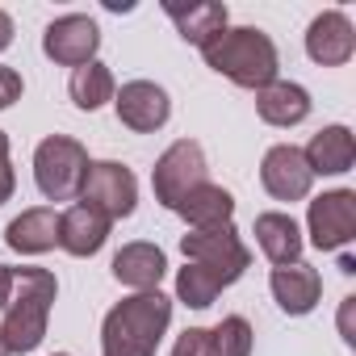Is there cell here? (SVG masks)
<instances>
[{"label":"cell","mask_w":356,"mask_h":356,"mask_svg":"<svg viewBox=\"0 0 356 356\" xmlns=\"http://www.w3.org/2000/svg\"><path fill=\"white\" fill-rule=\"evenodd\" d=\"M202 59H206V67H214L231 84L252 88V92H260L273 80H281L277 42L264 30H256V26H227L222 34H214L202 47Z\"/></svg>","instance_id":"obj_1"},{"label":"cell","mask_w":356,"mask_h":356,"mask_svg":"<svg viewBox=\"0 0 356 356\" xmlns=\"http://www.w3.org/2000/svg\"><path fill=\"white\" fill-rule=\"evenodd\" d=\"M59 298V281L51 268H13V298L5 306V323H0V339H5L9 356H26L47 339L51 310Z\"/></svg>","instance_id":"obj_2"},{"label":"cell","mask_w":356,"mask_h":356,"mask_svg":"<svg viewBox=\"0 0 356 356\" xmlns=\"http://www.w3.org/2000/svg\"><path fill=\"white\" fill-rule=\"evenodd\" d=\"M168 327H172L168 293H159V289L130 293L101 323V356H155Z\"/></svg>","instance_id":"obj_3"},{"label":"cell","mask_w":356,"mask_h":356,"mask_svg":"<svg viewBox=\"0 0 356 356\" xmlns=\"http://www.w3.org/2000/svg\"><path fill=\"white\" fill-rule=\"evenodd\" d=\"M88 172V147L72 134H51L34 151V185L47 202H72L80 197Z\"/></svg>","instance_id":"obj_4"},{"label":"cell","mask_w":356,"mask_h":356,"mask_svg":"<svg viewBox=\"0 0 356 356\" xmlns=\"http://www.w3.org/2000/svg\"><path fill=\"white\" fill-rule=\"evenodd\" d=\"M210 181V163H206V151L202 143L193 138H176L151 168V189H155V202L176 210L197 185Z\"/></svg>","instance_id":"obj_5"},{"label":"cell","mask_w":356,"mask_h":356,"mask_svg":"<svg viewBox=\"0 0 356 356\" xmlns=\"http://www.w3.org/2000/svg\"><path fill=\"white\" fill-rule=\"evenodd\" d=\"M181 252H185L189 264H202L206 273H214L222 289L235 285L248 273V264H252V252H248V243L239 239V231L231 222L227 227H210V231L181 235Z\"/></svg>","instance_id":"obj_6"},{"label":"cell","mask_w":356,"mask_h":356,"mask_svg":"<svg viewBox=\"0 0 356 356\" xmlns=\"http://www.w3.org/2000/svg\"><path fill=\"white\" fill-rule=\"evenodd\" d=\"M80 202L97 206L109 222L130 218L138 210V181L134 172L118 159H88L84 172V185H80Z\"/></svg>","instance_id":"obj_7"},{"label":"cell","mask_w":356,"mask_h":356,"mask_svg":"<svg viewBox=\"0 0 356 356\" xmlns=\"http://www.w3.org/2000/svg\"><path fill=\"white\" fill-rule=\"evenodd\" d=\"M306 231L318 252H343L356 239V193L352 189L318 193L306 210Z\"/></svg>","instance_id":"obj_8"},{"label":"cell","mask_w":356,"mask_h":356,"mask_svg":"<svg viewBox=\"0 0 356 356\" xmlns=\"http://www.w3.org/2000/svg\"><path fill=\"white\" fill-rule=\"evenodd\" d=\"M97 51H101V26L88 13H63L42 34V55L59 67H72V72L92 63Z\"/></svg>","instance_id":"obj_9"},{"label":"cell","mask_w":356,"mask_h":356,"mask_svg":"<svg viewBox=\"0 0 356 356\" xmlns=\"http://www.w3.org/2000/svg\"><path fill=\"white\" fill-rule=\"evenodd\" d=\"M113 109H118V122L134 134H155L168 126L172 118V97L155 84V80H130L113 92Z\"/></svg>","instance_id":"obj_10"},{"label":"cell","mask_w":356,"mask_h":356,"mask_svg":"<svg viewBox=\"0 0 356 356\" xmlns=\"http://www.w3.org/2000/svg\"><path fill=\"white\" fill-rule=\"evenodd\" d=\"M260 185L273 202H302L310 197V185H314V176L302 159V147L293 143H277L264 151L260 159Z\"/></svg>","instance_id":"obj_11"},{"label":"cell","mask_w":356,"mask_h":356,"mask_svg":"<svg viewBox=\"0 0 356 356\" xmlns=\"http://www.w3.org/2000/svg\"><path fill=\"white\" fill-rule=\"evenodd\" d=\"M306 55L318 67H343L356 55V30H352L348 13H339V9L318 13L306 30Z\"/></svg>","instance_id":"obj_12"},{"label":"cell","mask_w":356,"mask_h":356,"mask_svg":"<svg viewBox=\"0 0 356 356\" xmlns=\"http://www.w3.org/2000/svg\"><path fill=\"white\" fill-rule=\"evenodd\" d=\"M109 273H113L118 285H126V289H134V293H151V289H159V281H163V273H168V256H163L155 243L134 239V243H122V248L113 252Z\"/></svg>","instance_id":"obj_13"},{"label":"cell","mask_w":356,"mask_h":356,"mask_svg":"<svg viewBox=\"0 0 356 356\" xmlns=\"http://www.w3.org/2000/svg\"><path fill=\"white\" fill-rule=\"evenodd\" d=\"M109 227H113V222H109L97 206L76 202L72 210L59 214V248H63L67 256H76V260H88V256H97V252L105 248Z\"/></svg>","instance_id":"obj_14"},{"label":"cell","mask_w":356,"mask_h":356,"mask_svg":"<svg viewBox=\"0 0 356 356\" xmlns=\"http://www.w3.org/2000/svg\"><path fill=\"white\" fill-rule=\"evenodd\" d=\"M268 289H273L277 306H281L285 314H293V318L310 314V310L323 302V277H318V268H310L306 260L285 264V268H273Z\"/></svg>","instance_id":"obj_15"},{"label":"cell","mask_w":356,"mask_h":356,"mask_svg":"<svg viewBox=\"0 0 356 356\" xmlns=\"http://www.w3.org/2000/svg\"><path fill=\"white\" fill-rule=\"evenodd\" d=\"M5 243L17 256H47L59 248V210L55 206H30L5 227Z\"/></svg>","instance_id":"obj_16"},{"label":"cell","mask_w":356,"mask_h":356,"mask_svg":"<svg viewBox=\"0 0 356 356\" xmlns=\"http://www.w3.org/2000/svg\"><path fill=\"white\" fill-rule=\"evenodd\" d=\"M302 159H306V168H310V176H343V172H352V163H356V138H352V130L348 126H323L306 147H302Z\"/></svg>","instance_id":"obj_17"},{"label":"cell","mask_w":356,"mask_h":356,"mask_svg":"<svg viewBox=\"0 0 356 356\" xmlns=\"http://www.w3.org/2000/svg\"><path fill=\"white\" fill-rule=\"evenodd\" d=\"M256 243L260 252L268 256V264L285 268V264H298L302 252H306V239H302V227L293 222V214H281V210H264L256 214Z\"/></svg>","instance_id":"obj_18"},{"label":"cell","mask_w":356,"mask_h":356,"mask_svg":"<svg viewBox=\"0 0 356 356\" xmlns=\"http://www.w3.org/2000/svg\"><path fill=\"white\" fill-rule=\"evenodd\" d=\"M310 92L302 88V84H293V80H273L268 88H260L256 92V113H260V122H268V126H277V130H289V126H302L306 118H310Z\"/></svg>","instance_id":"obj_19"},{"label":"cell","mask_w":356,"mask_h":356,"mask_svg":"<svg viewBox=\"0 0 356 356\" xmlns=\"http://www.w3.org/2000/svg\"><path fill=\"white\" fill-rule=\"evenodd\" d=\"M163 13L176 22V30H181L185 42L193 47H206L214 34H222L231 26V13L222 0H189V5H176V0H168Z\"/></svg>","instance_id":"obj_20"},{"label":"cell","mask_w":356,"mask_h":356,"mask_svg":"<svg viewBox=\"0 0 356 356\" xmlns=\"http://www.w3.org/2000/svg\"><path fill=\"white\" fill-rule=\"evenodd\" d=\"M176 214H181L193 231H210V227H227L235 218V197L222 189V185H197L181 206H176Z\"/></svg>","instance_id":"obj_21"},{"label":"cell","mask_w":356,"mask_h":356,"mask_svg":"<svg viewBox=\"0 0 356 356\" xmlns=\"http://www.w3.org/2000/svg\"><path fill=\"white\" fill-rule=\"evenodd\" d=\"M67 92H72L76 109H84V113H97L101 105H109V101H113V92H118V80H113V72H109L101 59H92V63H84V67H76V72H72V80H67Z\"/></svg>","instance_id":"obj_22"},{"label":"cell","mask_w":356,"mask_h":356,"mask_svg":"<svg viewBox=\"0 0 356 356\" xmlns=\"http://www.w3.org/2000/svg\"><path fill=\"white\" fill-rule=\"evenodd\" d=\"M218 293H222L218 277L206 273L202 264H189V260H185V268L176 273V302H185V306H193V310H206V306H214Z\"/></svg>","instance_id":"obj_23"},{"label":"cell","mask_w":356,"mask_h":356,"mask_svg":"<svg viewBox=\"0 0 356 356\" xmlns=\"http://www.w3.org/2000/svg\"><path fill=\"white\" fill-rule=\"evenodd\" d=\"M210 339H214V356H252L256 331L243 314H227L218 327H210Z\"/></svg>","instance_id":"obj_24"},{"label":"cell","mask_w":356,"mask_h":356,"mask_svg":"<svg viewBox=\"0 0 356 356\" xmlns=\"http://www.w3.org/2000/svg\"><path fill=\"white\" fill-rule=\"evenodd\" d=\"M168 356H214L210 327H185L181 335H176V343H172Z\"/></svg>","instance_id":"obj_25"},{"label":"cell","mask_w":356,"mask_h":356,"mask_svg":"<svg viewBox=\"0 0 356 356\" xmlns=\"http://www.w3.org/2000/svg\"><path fill=\"white\" fill-rule=\"evenodd\" d=\"M13 189H17V172L9 163V134L0 130V206L13 197Z\"/></svg>","instance_id":"obj_26"},{"label":"cell","mask_w":356,"mask_h":356,"mask_svg":"<svg viewBox=\"0 0 356 356\" xmlns=\"http://www.w3.org/2000/svg\"><path fill=\"white\" fill-rule=\"evenodd\" d=\"M22 92H26V84H22V72H13V67H0V109L17 105V101H22Z\"/></svg>","instance_id":"obj_27"},{"label":"cell","mask_w":356,"mask_h":356,"mask_svg":"<svg viewBox=\"0 0 356 356\" xmlns=\"http://www.w3.org/2000/svg\"><path fill=\"white\" fill-rule=\"evenodd\" d=\"M9 298H13V268L0 264V310L9 306Z\"/></svg>","instance_id":"obj_28"},{"label":"cell","mask_w":356,"mask_h":356,"mask_svg":"<svg viewBox=\"0 0 356 356\" xmlns=\"http://www.w3.org/2000/svg\"><path fill=\"white\" fill-rule=\"evenodd\" d=\"M9 47H13V17L0 9V55H5Z\"/></svg>","instance_id":"obj_29"},{"label":"cell","mask_w":356,"mask_h":356,"mask_svg":"<svg viewBox=\"0 0 356 356\" xmlns=\"http://www.w3.org/2000/svg\"><path fill=\"white\" fill-rule=\"evenodd\" d=\"M339 268H343V273L352 277V273H356V260H352V256H339Z\"/></svg>","instance_id":"obj_30"},{"label":"cell","mask_w":356,"mask_h":356,"mask_svg":"<svg viewBox=\"0 0 356 356\" xmlns=\"http://www.w3.org/2000/svg\"><path fill=\"white\" fill-rule=\"evenodd\" d=\"M0 356H9V352H5V339H0Z\"/></svg>","instance_id":"obj_31"},{"label":"cell","mask_w":356,"mask_h":356,"mask_svg":"<svg viewBox=\"0 0 356 356\" xmlns=\"http://www.w3.org/2000/svg\"><path fill=\"white\" fill-rule=\"evenodd\" d=\"M55 356H72V352H55Z\"/></svg>","instance_id":"obj_32"}]
</instances>
